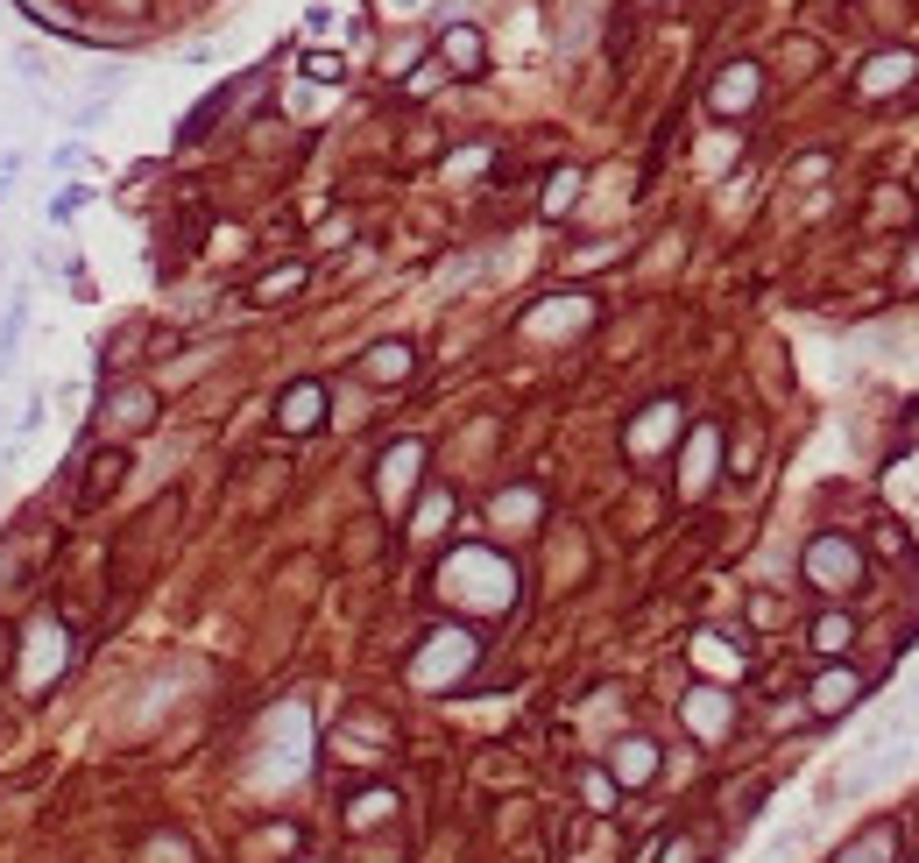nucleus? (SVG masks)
<instances>
[{
  "label": "nucleus",
  "mask_w": 919,
  "mask_h": 863,
  "mask_svg": "<svg viewBox=\"0 0 919 863\" xmlns=\"http://www.w3.org/2000/svg\"><path fill=\"white\" fill-rule=\"evenodd\" d=\"M806 580L821 594H849V588H863V553H856L841 531H821V539L806 545Z\"/></svg>",
  "instance_id": "nucleus-1"
},
{
  "label": "nucleus",
  "mask_w": 919,
  "mask_h": 863,
  "mask_svg": "<svg viewBox=\"0 0 919 863\" xmlns=\"http://www.w3.org/2000/svg\"><path fill=\"white\" fill-rule=\"evenodd\" d=\"M467 665H474V637H467V630H432L425 651L411 659V679H417V687H453Z\"/></svg>",
  "instance_id": "nucleus-2"
},
{
  "label": "nucleus",
  "mask_w": 919,
  "mask_h": 863,
  "mask_svg": "<svg viewBox=\"0 0 919 863\" xmlns=\"http://www.w3.org/2000/svg\"><path fill=\"white\" fill-rule=\"evenodd\" d=\"M446 580H467V588H453V594H467V602H481V608H503L509 602V567L503 559H488V553H460L453 567H446Z\"/></svg>",
  "instance_id": "nucleus-3"
},
{
  "label": "nucleus",
  "mask_w": 919,
  "mask_h": 863,
  "mask_svg": "<svg viewBox=\"0 0 919 863\" xmlns=\"http://www.w3.org/2000/svg\"><path fill=\"white\" fill-rule=\"evenodd\" d=\"M912 71H919V57H912V50H884V57H870V64H863V79H856V93H863V99L906 93V85H912Z\"/></svg>",
  "instance_id": "nucleus-4"
},
{
  "label": "nucleus",
  "mask_w": 919,
  "mask_h": 863,
  "mask_svg": "<svg viewBox=\"0 0 919 863\" xmlns=\"http://www.w3.org/2000/svg\"><path fill=\"white\" fill-rule=\"evenodd\" d=\"M729 722H735V708H729V694H721V687H693L686 694V729H693V736L715 743V736H729Z\"/></svg>",
  "instance_id": "nucleus-5"
},
{
  "label": "nucleus",
  "mask_w": 919,
  "mask_h": 863,
  "mask_svg": "<svg viewBox=\"0 0 919 863\" xmlns=\"http://www.w3.org/2000/svg\"><path fill=\"white\" fill-rule=\"evenodd\" d=\"M856 701H863V673H849V665H841V673H821V679H813V694H806L813 716H849Z\"/></svg>",
  "instance_id": "nucleus-6"
},
{
  "label": "nucleus",
  "mask_w": 919,
  "mask_h": 863,
  "mask_svg": "<svg viewBox=\"0 0 919 863\" xmlns=\"http://www.w3.org/2000/svg\"><path fill=\"white\" fill-rule=\"evenodd\" d=\"M319 418H326V382H291L283 404H276V425L283 432H311Z\"/></svg>",
  "instance_id": "nucleus-7"
},
{
  "label": "nucleus",
  "mask_w": 919,
  "mask_h": 863,
  "mask_svg": "<svg viewBox=\"0 0 919 863\" xmlns=\"http://www.w3.org/2000/svg\"><path fill=\"white\" fill-rule=\"evenodd\" d=\"M156 418V390H114L107 404H99V425L107 432H142Z\"/></svg>",
  "instance_id": "nucleus-8"
},
{
  "label": "nucleus",
  "mask_w": 919,
  "mask_h": 863,
  "mask_svg": "<svg viewBox=\"0 0 919 863\" xmlns=\"http://www.w3.org/2000/svg\"><path fill=\"white\" fill-rule=\"evenodd\" d=\"M672 432H680V404H665V397H658L651 411H637V425H629V453H658V446L672 439Z\"/></svg>",
  "instance_id": "nucleus-9"
},
{
  "label": "nucleus",
  "mask_w": 919,
  "mask_h": 863,
  "mask_svg": "<svg viewBox=\"0 0 919 863\" xmlns=\"http://www.w3.org/2000/svg\"><path fill=\"white\" fill-rule=\"evenodd\" d=\"M750 99H757V64H729L715 79V93H707V107H715V114H743Z\"/></svg>",
  "instance_id": "nucleus-10"
},
{
  "label": "nucleus",
  "mask_w": 919,
  "mask_h": 863,
  "mask_svg": "<svg viewBox=\"0 0 919 863\" xmlns=\"http://www.w3.org/2000/svg\"><path fill=\"white\" fill-rule=\"evenodd\" d=\"M715 453H721V432H715V425H700V432H693V446H686V474H680L686 496H700V488L715 482Z\"/></svg>",
  "instance_id": "nucleus-11"
},
{
  "label": "nucleus",
  "mask_w": 919,
  "mask_h": 863,
  "mask_svg": "<svg viewBox=\"0 0 919 863\" xmlns=\"http://www.w3.org/2000/svg\"><path fill=\"white\" fill-rule=\"evenodd\" d=\"M651 779H658V743L623 736L615 743V785H651Z\"/></svg>",
  "instance_id": "nucleus-12"
},
{
  "label": "nucleus",
  "mask_w": 919,
  "mask_h": 863,
  "mask_svg": "<svg viewBox=\"0 0 919 863\" xmlns=\"http://www.w3.org/2000/svg\"><path fill=\"white\" fill-rule=\"evenodd\" d=\"M425 460V446L417 439H403V446H389V460H382V503H403V488H411V468Z\"/></svg>",
  "instance_id": "nucleus-13"
},
{
  "label": "nucleus",
  "mask_w": 919,
  "mask_h": 863,
  "mask_svg": "<svg viewBox=\"0 0 919 863\" xmlns=\"http://www.w3.org/2000/svg\"><path fill=\"white\" fill-rule=\"evenodd\" d=\"M439 57H446V64H453V71H481V57H488V50H481V28L453 22V28H446V36H439Z\"/></svg>",
  "instance_id": "nucleus-14"
},
{
  "label": "nucleus",
  "mask_w": 919,
  "mask_h": 863,
  "mask_svg": "<svg viewBox=\"0 0 919 863\" xmlns=\"http://www.w3.org/2000/svg\"><path fill=\"white\" fill-rule=\"evenodd\" d=\"M368 382H403L411 376V347H403V340H382V347H368Z\"/></svg>",
  "instance_id": "nucleus-15"
},
{
  "label": "nucleus",
  "mask_w": 919,
  "mask_h": 863,
  "mask_svg": "<svg viewBox=\"0 0 919 863\" xmlns=\"http://www.w3.org/2000/svg\"><path fill=\"white\" fill-rule=\"evenodd\" d=\"M14 8H22L28 22H43V28H50V36H79V28H85L79 14L64 8V0H14Z\"/></svg>",
  "instance_id": "nucleus-16"
},
{
  "label": "nucleus",
  "mask_w": 919,
  "mask_h": 863,
  "mask_svg": "<svg viewBox=\"0 0 919 863\" xmlns=\"http://www.w3.org/2000/svg\"><path fill=\"white\" fill-rule=\"evenodd\" d=\"M892 850H898V836H892V828H870V836H856L835 863H892Z\"/></svg>",
  "instance_id": "nucleus-17"
},
{
  "label": "nucleus",
  "mask_w": 919,
  "mask_h": 863,
  "mask_svg": "<svg viewBox=\"0 0 919 863\" xmlns=\"http://www.w3.org/2000/svg\"><path fill=\"white\" fill-rule=\"evenodd\" d=\"M856 645V623L849 616H821L813 623V651H827V659H841V651Z\"/></svg>",
  "instance_id": "nucleus-18"
},
{
  "label": "nucleus",
  "mask_w": 919,
  "mask_h": 863,
  "mask_svg": "<svg viewBox=\"0 0 919 863\" xmlns=\"http://www.w3.org/2000/svg\"><path fill=\"white\" fill-rule=\"evenodd\" d=\"M297 284H305V262H283V270H269L262 284H255V305H276V297H291Z\"/></svg>",
  "instance_id": "nucleus-19"
},
{
  "label": "nucleus",
  "mask_w": 919,
  "mask_h": 863,
  "mask_svg": "<svg viewBox=\"0 0 919 863\" xmlns=\"http://www.w3.org/2000/svg\"><path fill=\"white\" fill-rule=\"evenodd\" d=\"M574 199H580V170H559L545 191V213H574Z\"/></svg>",
  "instance_id": "nucleus-20"
},
{
  "label": "nucleus",
  "mask_w": 919,
  "mask_h": 863,
  "mask_svg": "<svg viewBox=\"0 0 919 863\" xmlns=\"http://www.w3.org/2000/svg\"><path fill=\"white\" fill-rule=\"evenodd\" d=\"M120 468H128L120 453H99V460H93V488H85V503H99V496H107V488L120 482Z\"/></svg>",
  "instance_id": "nucleus-21"
},
{
  "label": "nucleus",
  "mask_w": 919,
  "mask_h": 863,
  "mask_svg": "<svg viewBox=\"0 0 919 863\" xmlns=\"http://www.w3.org/2000/svg\"><path fill=\"white\" fill-rule=\"evenodd\" d=\"M382 814H397V800H389V793H361L346 821H354V828H368V821H382Z\"/></svg>",
  "instance_id": "nucleus-22"
},
{
  "label": "nucleus",
  "mask_w": 919,
  "mask_h": 863,
  "mask_svg": "<svg viewBox=\"0 0 919 863\" xmlns=\"http://www.w3.org/2000/svg\"><path fill=\"white\" fill-rule=\"evenodd\" d=\"M340 57H326V50H305V79H319V85H340Z\"/></svg>",
  "instance_id": "nucleus-23"
},
{
  "label": "nucleus",
  "mask_w": 919,
  "mask_h": 863,
  "mask_svg": "<svg viewBox=\"0 0 919 863\" xmlns=\"http://www.w3.org/2000/svg\"><path fill=\"white\" fill-rule=\"evenodd\" d=\"M580 793H587V807H615V779H609V771H587Z\"/></svg>",
  "instance_id": "nucleus-24"
},
{
  "label": "nucleus",
  "mask_w": 919,
  "mask_h": 863,
  "mask_svg": "<svg viewBox=\"0 0 919 863\" xmlns=\"http://www.w3.org/2000/svg\"><path fill=\"white\" fill-rule=\"evenodd\" d=\"M14 432H22V439H36V432H43V404H36V397L14 411Z\"/></svg>",
  "instance_id": "nucleus-25"
},
{
  "label": "nucleus",
  "mask_w": 919,
  "mask_h": 863,
  "mask_svg": "<svg viewBox=\"0 0 919 863\" xmlns=\"http://www.w3.org/2000/svg\"><path fill=\"white\" fill-rule=\"evenodd\" d=\"M439 517H453V496H432L425 510H417V531H425V524H439Z\"/></svg>",
  "instance_id": "nucleus-26"
},
{
  "label": "nucleus",
  "mask_w": 919,
  "mask_h": 863,
  "mask_svg": "<svg viewBox=\"0 0 919 863\" xmlns=\"http://www.w3.org/2000/svg\"><path fill=\"white\" fill-rule=\"evenodd\" d=\"M107 14H149V0H107Z\"/></svg>",
  "instance_id": "nucleus-27"
},
{
  "label": "nucleus",
  "mask_w": 919,
  "mask_h": 863,
  "mask_svg": "<svg viewBox=\"0 0 919 863\" xmlns=\"http://www.w3.org/2000/svg\"><path fill=\"white\" fill-rule=\"evenodd\" d=\"M906 284H919V256H912V262H906Z\"/></svg>",
  "instance_id": "nucleus-28"
},
{
  "label": "nucleus",
  "mask_w": 919,
  "mask_h": 863,
  "mask_svg": "<svg viewBox=\"0 0 919 863\" xmlns=\"http://www.w3.org/2000/svg\"><path fill=\"white\" fill-rule=\"evenodd\" d=\"M8 191H14V185H8V177H0V205H8Z\"/></svg>",
  "instance_id": "nucleus-29"
},
{
  "label": "nucleus",
  "mask_w": 919,
  "mask_h": 863,
  "mask_svg": "<svg viewBox=\"0 0 919 863\" xmlns=\"http://www.w3.org/2000/svg\"><path fill=\"white\" fill-rule=\"evenodd\" d=\"M912 716H919V687H912Z\"/></svg>",
  "instance_id": "nucleus-30"
},
{
  "label": "nucleus",
  "mask_w": 919,
  "mask_h": 863,
  "mask_svg": "<svg viewBox=\"0 0 919 863\" xmlns=\"http://www.w3.org/2000/svg\"><path fill=\"white\" fill-rule=\"evenodd\" d=\"M0 368H8V354H0Z\"/></svg>",
  "instance_id": "nucleus-31"
}]
</instances>
